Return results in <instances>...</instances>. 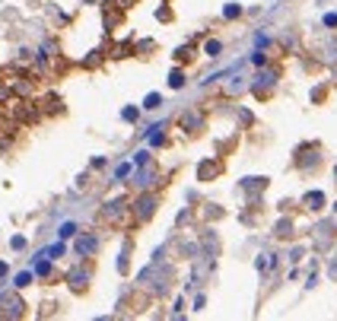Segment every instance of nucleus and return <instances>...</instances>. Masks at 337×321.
<instances>
[{
	"label": "nucleus",
	"instance_id": "1a4fd4ad",
	"mask_svg": "<svg viewBox=\"0 0 337 321\" xmlns=\"http://www.w3.org/2000/svg\"><path fill=\"white\" fill-rule=\"evenodd\" d=\"M213 175H220V162H216V159H207V162L197 165V178H200V182H210Z\"/></svg>",
	"mask_w": 337,
	"mask_h": 321
},
{
	"label": "nucleus",
	"instance_id": "393cba45",
	"mask_svg": "<svg viewBox=\"0 0 337 321\" xmlns=\"http://www.w3.org/2000/svg\"><path fill=\"white\" fill-rule=\"evenodd\" d=\"M324 26L334 29V26H337V13H328V16H324Z\"/></svg>",
	"mask_w": 337,
	"mask_h": 321
},
{
	"label": "nucleus",
	"instance_id": "dca6fc26",
	"mask_svg": "<svg viewBox=\"0 0 337 321\" xmlns=\"http://www.w3.org/2000/svg\"><path fill=\"white\" fill-rule=\"evenodd\" d=\"M22 308H26V305H22L19 299H10V302H7V315L16 318V315H22Z\"/></svg>",
	"mask_w": 337,
	"mask_h": 321
},
{
	"label": "nucleus",
	"instance_id": "6ab92c4d",
	"mask_svg": "<svg viewBox=\"0 0 337 321\" xmlns=\"http://www.w3.org/2000/svg\"><path fill=\"white\" fill-rule=\"evenodd\" d=\"M175 57H178L182 64H188L191 57H194V48H191V45H185V48H178V51H175Z\"/></svg>",
	"mask_w": 337,
	"mask_h": 321
},
{
	"label": "nucleus",
	"instance_id": "4468645a",
	"mask_svg": "<svg viewBox=\"0 0 337 321\" xmlns=\"http://www.w3.org/2000/svg\"><path fill=\"white\" fill-rule=\"evenodd\" d=\"M159 105H162V96H159V92H150V96H147V99H143V109H147V112H153V109H159Z\"/></svg>",
	"mask_w": 337,
	"mask_h": 321
},
{
	"label": "nucleus",
	"instance_id": "a211bd4d",
	"mask_svg": "<svg viewBox=\"0 0 337 321\" xmlns=\"http://www.w3.org/2000/svg\"><path fill=\"white\" fill-rule=\"evenodd\" d=\"M223 16H226V19H239V16H242V7H239V4L223 7Z\"/></svg>",
	"mask_w": 337,
	"mask_h": 321
},
{
	"label": "nucleus",
	"instance_id": "b1692460",
	"mask_svg": "<svg viewBox=\"0 0 337 321\" xmlns=\"http://www.w3.org/2000/svg\"><path fill=\"white\" fill-rule=\"evenodd\" d=\"M35 270H39L42 277H48V273H51V264H45V261H39V264H35Z\"/></svg>",
	"mask_w": 337,
	"mask_h": 321
},
{
	"label": "nucleus",
	"instance_id": "cd10ccee",
	"mask_svg": "<svg viewBox=\"0 0 337 321\" xmlns=\"http://www.w3.org/2000/svg\"><path fill=\"white\" fill-rule=\"evenodd\" d=\"M334 178H337V165H334Z\"/></svg>",
	"mask_w": 337,
	"mask_h": 321
},
{
	"label": "nucleus",
	"instance_id": "bb28decb",
	"mask_svg": "<svg viewBox=\"0 0 337 321\" xmlns=\"http://www.w3.org/2000/svg\"><path fill=\"white\" fill-rule=\"evenodd\" d=\"M4 273H7V264H4V261H0V277H4Z\"/></svg>",
	"mask_w": 337,
	"mask_h": 321
},
{
	"label": "nucleus",
	"instance_id": "f8f14e48",
	"mask_svg": "<svg viewBox=\"0 0 337 321\" xmlns=\"http://www.w3.org/2000/svg\"><path fill=\"white\" fill-rule=\"evenodd\" d=\"M165 83H168V89H182L185 86V74H182V70H172Z\"/></svg>",
	"mask_w": 337,
	"mask_h": 321
},
{
	"label": "nucleus",
	"instance_id": "7ed1b4c3",
	"mask_svg": "<svg viewBox=\"0 0 337 321\" xmlns=\"http://www.w3.org/2000/svg\"><path fill=\"white\" fill-rule=\"evenodd\" d=\"M277 77H280L277 70H261V74L251 80V92H255L258 99H267V96H271V89L277 86Z\"/></svg>",
	"mask_w": 337,
	"mask_h": 321
},
{
	"label": "nucleus",
	"instance_id": "9b49d317",
	"mask_svg": "<svg viewBox=\"0 0 337 321\" xmlns=\"http://www.w3.org/2000/svg\"><path fill=\"white\" fill-rule=\"evenodd\" d=\"M156 182V175L153 172H147V169H143V165H140V172H137V188H143V191H147V188Z\"/></svg>",
	"mask_w": 337,
	"mask_h": 321
},
{
	"label": "nucleus",
	"instance_id": "f03ea898",
	"mask_svg": "<svg viewBox=\"0 0 337 321\" xmlns=\"http://www.w3.org/2000/svg\"><path fill=\"white\" fill-rule=\"evenodd\" d=\"M156 204H159V200H156V194H147L143 191L134 204H130V213H134V223L140 226V223H147L153 213H156Z\"/></svg>",
	"mask_w": 337,
	"mask_h": 321
},
{
	"label": "nucleus",
	"instance_id": "0eeeda50",
	"mask_svg": "<svg viewBox=\"0 0 337 321\" xmlns=\"http://www.w3.org/2000/svg\"><path fill=\"white\" fill-rule=\"evenodd\" d=\"M178 127H182L185 134H197V130L204 127V115L200 112H185L182 118H178Z\"/></svg>",
	"mask_w": 337,
	"mask_h": 321
},
{
	"label": "nucleus",
	"instance_id": "39448f33",
	"mask_svg": "<svg viewBox=\"0 0 337 321\" xmlns=\"http://www.w3.org/2000/svg\"><path fill=\"white\" fill-rule=\"evenodd\" d=\"M99 245H102L99 232H92V235H77V242H74V252H77V258L89 261L95 252H99Z\"/></svg>",
	"mask_w": 337,
	"mask_h": 321
},
{
	"label": "nucleus",
	"instance_id": "20e7f679",
	"mask_svg": "<svg viewBox=\"0 0 337 321\" xmlns=\"http://www.w3.org/2000/svg\"><path fill=\"white\" fill-rule=\"evenodd\" d=\"M296 165L302 172H312L315 169V165H321V156H318V147L315 144H302L296 150Z\"/></svg>",
	"mask_w": 337,
	"mask_h": 321
},
{
	"label": "nucleus",
	"instance_id": "9d476101",
	"mask_svg": "<svg viewBox=\"0 0 337 321\" xmlns=\"http://www.w3.org/2000/svg\"><path fill=\"white\" fill-rule=\"evenodd\" d=\"M162 130H165V124H153V127L147 130V144H150V147H162V144H165V134H162Z\"/></svg>",
	"mask_w": 337,
	"mask_h": 321
},
{
	"label": "nucleus",
	"instance_id": "5701e85b",
	"mask_svg": "<svg viewBox=\"0 0 337 321\" xmlns=\"http://www.w3.org/2000/svg\"><path fill=\"white\" fill-rule=\"evenodd\" d=\"M251 64H255V67H264V64H267V54H264V51H251Z\"/></svg>",
	"mask_w": 337,
	"mask_h": 321
},
{
	"label": "nucleus",
	"instance_id": "412c9836",
	"mask_svg": "<svg viewBox=\"0 0 337 321\" xmlns=\"http://www.w3.org/2000/svg\"><path fill=\"white\" fill-rule=\"evenodd\" d=\"M130 54V48H127V45H121V42H118V45H112V57H127Z\"/></svg>",
	"mask_w": 337,
	"mask_h": 321
},
{
	"label": "nucleus",
	"instance_id": "a878e982",
	"mask_svg": "<svg viewBox=\"0 0 337 321\" xmlns=\"http://www.w3.org/2000/svg\"><path fill=\"white\" fill-rule=\"evenodd\" d=\"M302 255H306V248H293V252H290V261H299Z\"/></svg>",
	"mask_w": 337,
	"mask_h": 321
},
{
	"label": "nucleus",
	"instance_id": "ddd939ff",
	"mask_svg": "<svg viewBox=\"0 0 337 321\" xmlns=\"http://www.w3.org/2000/svg\"><path fill=\"white\" fill-rule=\"evenodd\" d=\"M77 232H80L77 223H64L61 229H57V235H61V239H77Z\"/></svg>",
	"mask_w": 337,
	"mask_h": 321
},
{
	"label": "nucleus",
	"instance_id": "2eb2a0df",
	"mask_svg": "<svg viewBox=\"0 0 337 321\" xmlns=\"http://www.w3.org/2000/svg\"><path fill=\"white\" fill-rule=\"evenodd\" d=\"M204 51H207V57H220V51H223V42H216V39H210L207 45H204Z\"/></svg>",
	"mask_w": 337,
	"mask_h": 321
},
{
	"label": "nucleus",
	"instance_id": "423d86ee",
	"mask_svg": "<svg viewBox=\"0 0 337 321\" xmlns=\"http://www.w3.org/2000/svg\"><path fill=\"white\" fill-rule=\"evenodd\" d=\"M89 280H92V267H89V264H77L74 270L67 273L70 290H86V287H89Z\"/></svg>",
	"mask_w": 337,
	"mask_h": 321
},
{
	"label": "nucleus",
	"instance_id": "f3484780",
	"mask_svg": "<svg viewBox=\"0 0 337 321\" xmlns=\"http://www.w3.org/2000/svg\"><path fill=\"white\" fill-rule=\"evenodd\" d=\"M130 172H134V165H130V162H124V165H118V169H115V182H124V178H127Z\"/></svg>",
	"mask_w": 337,
	"mask_h": 321
},
{
	"label": "nucleus",
	"instance_id": "f257e3e1",
	"mask_svg": "<svg viewBox=\"0 0 337 321\" xmlns=\"http://www.w3.org/2000/svg\"><path fill=\"white\" fill-rule=\"evenodd\" d=\"M130 213V200L127 197H115V200H108V204L102 207V223H124V217Z\"/></svg>",
	"mask_w": 337,
	"mask_h": 321
},
{
	"label": "nucleus",
	"instance_id": "4be33fe9",
	"mask_svg": "<svg viewBox=\"0 0 337 321\" xmlns=\"http://www.w3.org/2000/svg\"><path fill=\"white\" fill-rule=\"evenodd\" d=\"M13 283H16V287H29V283H32V273H29V270L16 273V280H13Z\"/></svg>",
	"mask_w": 337,
	"mask_h": 321
},
{
	"label": "nucleus",
	"instance_id": "6e6552de",
	"mask_svg": "<svg viewBox=\"0 0 337 321\" xmlns=\"http://www.w3.org/2000/svg\"><path fill=\"white\" fill-rule=\"evenodd\" d=\"M302 207L312 210V213L324 210V194H321V191H306V194H302Z\"/></svg>",
	"mask_w": 337,
	"mask_h": 321
},
{
	"label": "nucleus",
	"instance_id": "aec40b11",
	"mask_svg": "<svg viewBox=\"0 0 337 321\" xmlns=\"http://www.w3.org/2000/svg\"><path fill=\"white\" fill-rule=\"evenodd\" d=\"M150 162V150H140V153H134V165L140 169V165H147Z\"/></svg>",
	"mask_w": 337,
	"mask_h": 321
}]
</instances>
